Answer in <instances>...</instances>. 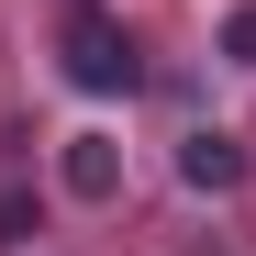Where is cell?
Returning a JSON list of instances; mask_svg holds the SVG:
<instances>
[{
    "label": "cell",
    "instance_id": "obj_3",
    "mask_svg": "<svg viewBox=\"0 0 256 256\" xmlns=\"http://www.w3.org/2000/svg\"><path fill=\"white\" fill-rule=\"evenodd\" d=\"M67 190H78V200H112V190H122L112 134H67Z\"/></svg>",
    "mask_w": 256,
    "mask_h": 256
},
{
    "label": "cell",
    "instance_id": "obj_4",
    "mask_svg": "<svg viewBox=\"0 0 256 256\" xmlns=\"http://www.w3.org/2000/svg\"><path fill=\"white\" fill-rule=\"evenodd\" d=\"M22 234H34V200H22V190H0V256H12Z\"/></svg>",
    "mask_w": 256,
    "mask_h": 256
},
{
    "label": "cell",
    "instance_id": "obj_2",
    "mask_svg": "<svg viewBox=\"0 0 256 256\" xmlns=\"http://www.w3.org/2000/svg\"><path fill=\"white\" fill-rule=\"evenodd\" d=\"M178 178H190V190H234V178H245V145H234V134H190V145H178Z\"/></svg>",
    "mask_w": 256,
    "mask_h": 256
},
{
    "label": "cell",
    "instance_id": "obj_1",
    "mask_svg": "<svg viewBox=\"0 0 256 256\" xmlns=\"http://www.w3.org/2000/svg\"><path fill=\"white\" fill-rule=\"evenodd\" d=\"M56 45H67V78H78V90H134V78H145V56H134V34H122V22L100 12V0H78Z\"/></svg>",
    "mask_w": 256,
    "mask_h": 256
},
{
    "label": "cell",
    "instance_id": "obj_5",
    "mask_svg": "<svg viewBox=\"0 0 256 256\" xmlns=\"http://www.w3.org/2000/svg\"><path fill=\"white\" fill-rule=\"evenodd\" d=\"M223 56H234V67H256V0H245V12L223 22Z\"/></svg>",
    "mask_w": 256,
    "mask_h": 256
}]
</instances>
